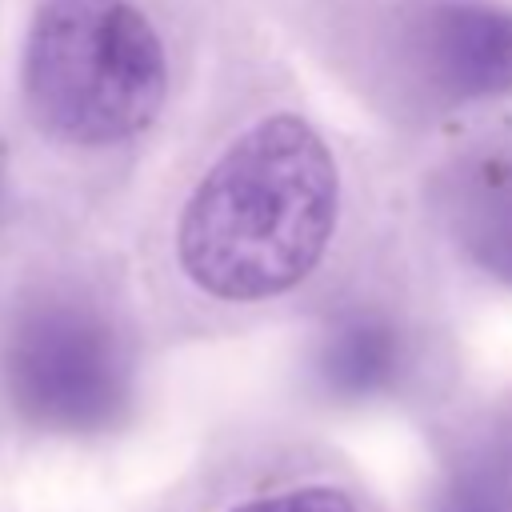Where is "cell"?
<instances>
[{
	"instance_id": "obj_7",
	"label": "cell",
	"mask_w": 512,
	"mask_h": 512,
	"mask_svg": "<svg viewBox=\"0 0 512 512\" xmlns=\"http://www.w3.org/2000/svg\"><path fill=\"white\" fill-rule=\"evenodd\" d=\"M232 512H360V508L344 488L300 484V488H284V492H272L260 500H244Z\"/></svg>"
},
{
	"instance_id": "obj_2",
	"label": "cell",
	"mask_w": 512,
	"mask_h": 512,
	"mask_svg": "<svg viewBox=\"0 0 512 512\" xmlns=\"http://www.w3.org/2000/svg\"><path fill=\"white\" fill-rule=\"evenodd\" d=\"M20 76L36 124L80 148L140 136L168 92L164 44L128 0H40Z\"/></svg>"
},
{
	"instance_id": "obj_6",
	"label": "cell",
	"mask_w": 512,
	"mask_h": 512,
	"mask_svg": "<svg viewBox=\"0 0 512 512\" xmlns=\"http://www.w3.org/2000/svg\"><path fill=\"white\" fill-rule=\"evenodd\" d=\"M432 512H512V444H484L452 464Z\"/></svg>"
},
{
	"instance_id": "obj_8",
	"label": "cell",
	"mask_w": 512,
	"mask_h": 512,
	"mask_svg": "<svg viewBox=\"0 0 512 512\" xmlns=\"http://www.w3.org/2000/svg\"><path fill=\"white\" fill-rule=\"evenodd\" d=\"M500 268L508 272V280H512V220H508V228H504V244H500Z\"/></svg>"
},
{
	"instance_id": "obj_4",
	"label": "cell",
	"mask_w": 512,
	"mask_h": 512,
	"mask_svg": "<svg viewBox=\"0 0 512 512\" xmlns=\"http://www.w3.org/2000/svg\"><path fill=\"white\" fill-rule=\"evenodd\" d=\"M424 60L456 96L512 92V8L484 0H448L428 12Z\"/></svg>"
},
{
	"instance_id": "obj_5",
	"label": "cell",
	"mask_w": 512,
	"mask_h": 512,
	"mask_svg": "<svg viewBox=\"0 0 512 512\" xmlns=\"http://www.w3.org/2000/svg\"><path fill=\"white\" fill-rule=\"evenodd\" d=\"M400 368H404V340L376 312L340 316L320 336V348H316L320 384L344 400H364V396L388 392L396 384Z\"/></svg>"
},
{
	"instance_id": "obj_3",
	"label": "cell",
	"mask_w": 512,
	"mask_h": 512,
	"mask_svg": "<svg viewBox=\"0 0 512 512\" xmlns=\"http://www.w3.org/2000/svg\"><path fill=\"white\" fill-rule=\"evenodd\" d=\"M12 408L48 432H100L128 400V356L88 304L36 300L16 312L0 348Z\"/></svg>"
},
{
	"instance_id": "obj_1",
	"label": "cell",
	"mask_w": 512,
	"mask_h": 512,
	"mask_svg": "<svg viewBox=\"0 0 512 512\" xmlns=\"http://www.w3.org/2000/svg\"><path fill=\"white\" fill-rule=\"evenodd\" d=\"M340 212V172L324 136L276 112L228 144L176 224L184 276L224 304L296 288L324 256Z\"/></svg>"
}]
</instances>
